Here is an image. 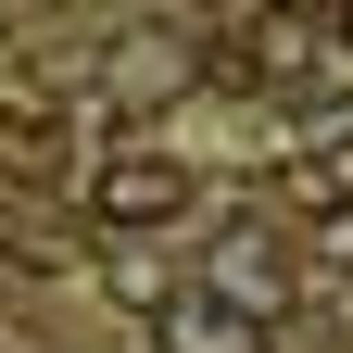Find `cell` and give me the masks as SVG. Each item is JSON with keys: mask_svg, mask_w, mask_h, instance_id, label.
I'll return each instance as SVG.
<instances>
[{"mask_svg": "<svg viewBox=\"0 0 353 353\" xmlns=\"http://www.w3.org/2000/svg\"><path fill=\"white\" fill-rule=\"evenodd\" d=\"M176 202H190V164H176V152H114L101 176H88V214H101L114 240H139V228H164Z\"/></svg>", "mask_w": 353, "mask_h": 353, "instance_id": "cell-1", "label": "cell"}, {"mask_svg": "<svg viewBox=\"0 0 353 353\" xmlns=\"http://www.w3.org/2000/svg\"><path fill=\"white\" fill-rule=\"evenodd\" d=\"M164 353H265V316H240L228 290H164Z\"/></svg>", "mask_w": 353, "mask_h": 353, "instance_id": "cell-2", "label": "cell"}, {"mask_svg": "<svg viewBox=\"0 0 353 353\" xmlns=\"http://www.w3.org/2000/svg\"><path fill=\"white\" fill-rule=\"evenodd\" d=\"M114 76H126V101H152V88H190V51H176V38H152V51H126Z\"/></svg>", "mask_w": 353, "mask_h": 353, "instance_id": "cell-3", "label": "cell"}, {"mask_svg": "<svg viewBox=\"0 0 353 353\" xmlns=\"http://www.w3.org/2000/svg\"><path fill=\"white\" fill-rule=\"evenodd\" d=\"M164 290H176V278H164L152 252H114V303H152V316H164Z\"/></svg>", "mask_w": 353, "mask_h": 353, "instance_id": "cell-4", "label": "cell"}]
</instances>
